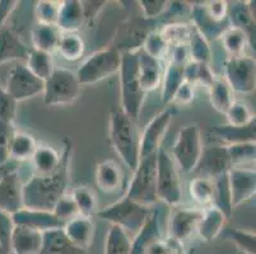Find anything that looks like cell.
<instances>
[{"label":"cell","mask_w":256,"mask_h":254,"mask_svg":"<svg viewBox=\"0 0 256 254\" xmlns=\"http://www.w3.org/2000/svg\"><path fill=\"white\" fill-rule=\"evenodd\" d=\"M70 158L72 144L69 140H65L62 162L56 171L50 174H34L23 183V207L52 211L56 202L66 195Z\"/></svg>","instance_id":"1"},{"label":"cell","mask_w":256,"mask_h":254,"mask_svg":"<svg viewBox=\"0 0 256 254\" xmlns=\"http://www.w3.org/2000/svg\"><path fill=\"white\" fill-rule=\"evenodd\" d=\"M108 136L114 150L120 159L132 172L139 164V135L136 122L128 117L121 108L110 113Z\"/></svg>","instance_id":"2"},{"label":"cell","mask_w":256,"mask_h":254,"mask_svg":"<svg viewBox=\"0 0 256 254\" xmlns=\"http://www.w3.org/2000/svg\"><path fill=\"white\" fill-rule=\"evenodd\" d=\"M121 107L125 115L136 122L144 101L138 74V50L121 52L120 70Z\"/></svg>","instance_id":"3"},{"label":"cell","mask_w":256,"mask_h":254,"mask_svg":"<svg viewBox=\"0 0 256 254\" xmlns=\"http://www.w3.org/2000/svg\"><path fill=\"white\" fill-rule=\"evenodd\" d=\"M152 213L153 209L150 206L136 204L124 196L115 204L100 210L97 215L111 223V225H118L129 235L136 237L144 227L146 220L150 218Z\"/></svg>","instance_id":"4"},{"label":"cell","mask_w":256,"mask_h":254,"mask_svg":"<svg viewBox=\"0 0 256 254\" xmlns=\"http://www.w3.org/2000/svg\"><path fill=\"white\" fill-rule=\"evenodd\" d=\"M121 65V52L116 47H106L96 51L80 64L76 75L80 87L92 85L118 73Z\"/></svg>","instance_id":"5"},{"label":"cell","mask_w":256,"mask_h":254,"mask_svg":"<svg viewBox=\"0 0 256 254\" xmlns=\"http://www.w3.org/2000/svg\"><path fill=\"white\" fill-rule=\"evenodd\" d=\"M129 200L144 206H154L157 197V154L139 160L132 172L129 188L125 195Z\"/></svg>","instance_id":"6"},{"label":"cell","mask_w":256,"mask_h":254,"mask_svg":"<svg viewBox=\"0 0 256 254\" xmlns=\"http://www.w3.org/2000/svg\"><path fill=\"white\" fill-rule=\"evenodd\" d=\"M80 84L76 73L65 67H55L45 80L44 102L46 106L58 107L70 104L78 98Z\"/></svg>","instance_id":"7"},{"label":"cell","mask_w":256,"mask_h":254,"mask_svg":"<svg viewBox=\"0 0 256 254\" xmlns=\"http://www.w3.org/2000/svg\"><path fill=\"white\" fill-rule=\"evenodd\" d=\"M181 179L176 163L164 145L157 151V197L170 206L181 202Z\"/></svg>","instance_id":"8"},{"label":"cell","mask_w":256,"mask_h":254,"mask_svg":"<svg viewBox=\"0 0 256 254\" xmlns=\"http://www.w3.org/2000/svg\"><path fill=\"white\" fill-rule=\"evenodd\" d=\"M203 150L199 126L196 123H192L184 126L178 131L171 155L184 173H192L199 164Z\"/></svg>","instance_id":"9"},{"label":"cell","mask_w":256,"mask_h":254,"mask_svg":"<svg viewBox=\"0 0 256 254\" xmlns=\"http://www.w3.org/2000/svg\"><path fill=\"white\" fill-rule=\"evenodd\" d=\"M45 81L31 73L26 64H18L6 74L4 89L17 103L42 94Z\"/></svg>","instance_id":"10"},{"label":"cell","mask_w":256,"mask_h":254,"mask_svg":"<svg viewBox=\"0 0 256 254\" xmlns=\"http://www.w3.org/2000/svg\"><path fill=\"white\" fill-rule=\"evenodd\" d=\"M224 75L232 92L248 94L255 90L256 64L248 56L228 57L224 62Z\"/></svg>","instance_id":"11"},{"label":"cell","mask_w":256,"mask_h":254,"mask_svg":"<svg viewBox=\"0 0 256 254\" xmlns=\"http://www.w3.org/2000/svg\"><path fill=\"white\" fill-rule=\"evenodd\" d=\"M174 115V107H167L157 113L148 125L146 126L142 137H139V160L157 154L162 146L168 126Z\"/></svg>","instance_id":"12"},{"label":"cell","mask_w":256,"mask_h":254,"mask_svg":"<svg viewBox=\"0 0 256 254\" xmlns=\"http://www.w3.org/2000/svg\"><path fill=\"white\" fill-rule=\"evenodd\" d=\"M203 216V210L198 209H176L168 221V237L167 239L178 246L184 243L196 233L198 225Z\"/></svg>","instance_id":"13"},{"label":"cell","mask_w":256,"mask_h":254,"mask_svg":"<svg viewBox=\"0 0 256 254\" xmlns=\"http://www.w3.org/2000/svg\"><path fill=\"white\" fill-rule=\"evenodd\" d=\"M228 181L231 188L232 206L238 207L255 196L256 173L255 169L234 167L228 171Z\"/></svg>","instance_id":"14"},{"label":"cell","mask_w":256,"mask_h":254,"mask_svg":"<svg viewBox=\"0 0 256 254\" xmlns=\"http://www.w3.org/2000/svg\"><path fill=\"white\" fill-rule=\"evenodd\" d=\"M23 209V183L17 168L9 169L0 179V210L16 214Z\"/></svg>","instance_id":"15"},{"label":"cell","mask_w":256,"mask_h":254,"mask_svg":"<svg viewBox=\"0 0 256 254\" xmlns=\"http://www.w3.org/2000/svg\"><path fill=\"white\" fill-rule=\"evenodd\" d=\"M232 168L231 159L228 155L227 146H214L203 150L199 164L195 168L198 177L214 179L223 173H227Z\"/></svg>","instance_id":"16"},{"label":"cell","mask_w":256,"mask_h":254,"mask_svg":"<svg viewBox=\"0 0 256 254\" xmlns=\"http://www.w3.org/2000/svg\"><path fill=\"white\" fill-rule=\"evenodd\" d=\"M14 227H24L38 232H48L52 229H62L65 224L54 215L52 211L32 210L23 207L12 215Z\"/></svg>","instance_id":"17"},{"label":"cell","mask_w":256,"mask_h":254,"mask_svg":"<svg viewBox=\"0 0 256 254\" xmlns=\"http://www.w3.org/2000/svg\"><path fill=\"white\" fill-rule=\"evenodd\" d=\"M228 20L231 27L245 32L255 48V1H234L228 5Z\"/></svg>","instance_id":"18"},{"label":"cell","mask_w":256,"mask_h":254,"mask_svg":"<svg viewBox=\"0 0 256 254\" xmlns=\"http://www.w3.org/2000/svg\"><path fill=\"white\" fill-rule=\"evenodd\" d=\"M138 74L142 90L144 94L157 89L164 78L162 61L146 55L143 50H138Z\"/></svg>","instance_id":"19"},{"label":"cell","mask_w":256,"mask_h":254,"mask_svg":"<svg viewBox=\"0 0 256 254\" xmlns=\"http://www.w3.org/2000/svg\"><path fill=\"white\" fill-rule=\"evenodd\" d=\"M190 15H192V25L196 28L200 33L203 34L208 41L216 39L223 34V32L227 29L230 25V20L226 19L222 22H217L210 17L206 11L204 3L194 4L190 6Z\"/></svg>","instance_id":"20"},{"label":"cell","mask_w":256,"mask_h":254,"mask_svg":"<svg viewBox=\"0 0 256 254\" xmlns=\"http://www.w3.org/2000/svg\"><path fill=\"white\" fill-rule=\"evenodd\" d=\"M28 47L10 28H0V65L10 61H26L28 57Z\"/></svg>","instance_id":"21"},{"label":"cell","mask_w":256,"mask_h":254,"mask_svg":"<svg viewBox=\"0 0 256 254\" xmlns=\"http://www.w3.org/2000/svg\"><path fill=\"white\" fill-rule=\"evenodd\" d=\"M94 182L97 187L104 193H115L120 191L122 186L124 173L115 160H104L97 164L96 172H94Z\"/></svg>","instance_id":"22"},{"label":"cell","mask_w":256,"mask_h":254,"mask_svg":"<svg viewBox=\"0 0 256 254\" xmlns=\"http://www.w3.org/2000/svg\"><path fill=\"white\" fill-rule=\"evenodd\" d=\"M42 238V232L24 227H14L10 239V253L40 254Z\"/></svg>","instance_id":"23"},{"label":"cell","mask_w":256,"mask_h":254,"mask_svg":"<svg viewBox=\"0 0 256 254\" xmlns=\"http://www.w3.org/2000/svg\"><path fill=\"white\" fill-rule=\"evenodd\" d=\"M84 22L82 1L66 0L60 3L56 27L62 33H76L83 27Z\"/></svg>","instance_id":"24"},{"label":"cell","mask_w":256,"mask_h":254,"mask_svg":"<svg viewBox=\"0 0 256 254\" xmlns=\"http://www.w3.org/2000/svg\"><path fill=\"white\" fill-rule=\"evenodd\" d=\"M65 235L73 242L76 247L83 251H87L93 243L94 238V224L92 219L83 218L78 215L76 218L72 219L68 223H65L64 228Z\"/></svg>","instance_id":"25"},{"label":"cell","mask_w":256,"mask_h":254,"mask_svg":"<svg viewBox=\"0 0 256 254\" xmlns=\"http://www.w3.org/2000/svg\"><path fill=\"white\" fill-rule=\"evenodd\" d=\"M42 247L40 254H87L70 242L62 229H52L42 233Z\"/></svg>","instance_id":"26"},{"label":"cell","mask_w":256,"mask_h":254,"mask_svg":"<svg viewBox=\"0 0 256 254\" xmlns=\"http://www.w3.org/2000/svg\"><path fill=\"white\" fill-rule=\"evenodd\" d=\"M162 239L160 225V211L157 209L153 210L150 218L146 220L144 227L140 232L132 238V254H144L146 251L156 243L157 241Z\"/></svg>","instance_id":"27"},{"label":"cell","mask_w":256,"mask_h":254,"mask_svg":"<svg viewBox=\"0 0 256 254\" xmlns=\"http://www.w3.org/2000/svg\"><path fill=\"white\" fill-rule=\"evenodd\" d=\"M227 219V216L220 209L212 205L203 211V216L196 229L198 235L204 242L214 241L224 229Z\"/></svg>","instance_id":"28"},{"label":"cell","mask_w":256,"mask_h":254,"mask_svg":"<svg viewBox=\"0 0 256 254\" xmlns=\"http://www.w3.org/2000/svg\"><path fill=\"white\" fill-rule=\"evenodd\" d=\"M216 136L226 141L228 145L244 143H255L256 140V120H252L245 126H216L210 130Z\"/></svg>","instance_id":"29"},{"label":"cell","mask_w":256,"mask_h":254,"mask_svg":"<svg viewBox=\"0 0 256 254\" xmlns=\"http://www.w3.org/2000/svg\"><path fill=\"white\" fill-rule=\"evenodd\" d=\"M60 37H62V31L56 25L36 23V25L31 29V41L34 50L51 53L58 48Z\"/></svg>","instance_id":"30"},{"label":"cell","mask_w":256,"mask_h":254,"mask_svg":"<svg viewBox=\"0 0 256 254\" xmlns=\"http://www.w3.org/2000/svg\"><path fill=\"white\" fill-rule=\"evenodd\" d=\"M37 145L38 144L32 135L26 132H14L9 146V160L24 162L32 159Z\"/></svg>","instance_id":"31"},{"label":"cell","mask_w":256,"mask_h":254,"mask_svg":"<svg viewBox=\"0 0 256 254\" xmlns=\"http://www.w3.org/2000/svg\"><path fill=\"white\" fill-rule=\"evenodd\" d=\"M209 101L217 112L226 115L228 108L234 103V92L222 78H216L209 87Z\"/></svg>","instance_id":"32"},{"label":"cell","mask_w":256,"mask_h":254,"mask_svg":"<svg viewBox=\"0 0 256 254\" xmlns=\"http://www.w3.org/2000/svg\"><path fill=\"white\" fill-rule=\"evenodd\" d=\"M62 162V155L50 145H37L32 157L36 174H50L58 169Z\"/></svg>","instance_id":"33"},{"label":"cell","mask_w":256,"mask_h":254,"mask_svg":"<svg viewBox=\"0 0 256 254\" xmlns=\"http://www.w3.org/2000/svg\"><path fill=\"white\" fill-rule=\"evenodd\" d=\"M132 238L118 225H111L104 239V254H132Z\"/></svg>","instance_id":"34"},{"label":"cell","mask_w":256,"mask_h":254,"mask_svg":"<svg viewBox=\"0 0 256 254\" xmlns=\"http://www.w3.org/2000/svg\"><path fill=\"white\" fill-rule=\"evenodd\" d=\"M24 64L34 75H36L37 78L44 81L51 75V73L55 69L51 53L34 50V48L30 50L28 57L24 61Z\"/></svg>","instance_id":"35"},{"label":"cell","mask_w":256,"mask_h":254,"mask_svg":"<svg viewBox=\"0 0 256 254\" xmlns=\"http://www.w3.org/2000/svg\"><path fill=\"white\" fill-rule=\"evenodd\" d=\"M214 183V200L213 206L220 209L228 219L234 211L231 197V188H230V181H228V172L213 179Z\"/></svg>","instance_id":"36"},{"label":"cell","mask_w":256,"mask_h":254,"mask_svg":"<svg viewBox=\"0 0 256 254\" xmlns=\"http://www.w3.org/2000/svg\"><path fill=\"white\" fill-rule=\"evenodd\" d=\"M70 197L76 202L80 216L92 219L97 214V210H98L97 197L90 187H86V186L76 187L70 192Z\"/></svg>","instance_id":"37"},{"label":"cell","mask_w":256,"mask_h":254,"mask_svg":"<svg viewBox=\"0 0 256 254\" xmlns=\"http://www.w3.org/2000/svg\"><path fill=\"white\" fill-rule=\"evenodd\" d=\"M184 66L185 65H178L174 62H170L166 71L164 74V85H162V102L164 104H170L172 101V97L178 89L181 84L185 81L184 76Z\"/></svg>","instance_id":"38"},{"label":"cell","mask_w":256,"mask_h":254,"mask_svg":"<svg viewBox=\"0 0 256 254\" xmlns=\"http://www.w3.org/2000/svg\"><path fill=\"white\" fill-rule=\"evenodd\" d=\"M56 50L66 61H78L84 55L86 45L78 33H62Z\"/></svg>","instance_id":"39"},{"label":"cell","mask_w":256,"mask_h":254,"mask_svg":"<svg viewBox=\"0 0 256 254\" xmlns=\"http://www.w3.org/2000/svg\"><path fill=\"white\" fill-rule=\"evenodd\" d=\"M224 50L230 55V57H241L245 56L246 47L250 46L248 36L244 31L234 27H228L220 36Z\"/></svg>","instance_id":"40"},{"label":"cell","mask_w":256,"mask_h":254,"mask_svg":"<svg viewBox=\"0 0 256 254\" xmlns=\"http://www.w3.org/2000/svg\"><path fill=\"white\" fill-rule=\"evenodd\" d=\"M192 25L188 24V23L171 22L160 28V33L170 47L180 45L188 46L190 36H192Z\"/></svg>","instance_id":"41"},{"label":"cell","mask_w":256,"mask_h":254,"mask_svg":"<svg viewBox=\"0 0 256 254\" xmlns=\"http://www.w3.org/2000/svg\"><path fill=\"white\" fill-rule=\"evenodd\" d=\"M188 61L209 64L212 60V48L209 41L192 25V36L188 41Z\"/></svg>","instance_id":"42"},{"label":"cell","mask_w":256,"mask_h":254,"mask_svg":"<svg viewBox=\"0 0 256 254\" xmlns=\"http://www.w3.org/2000/svg\"><path fill=\"white\" fill-rule=\"evenodd\" d=\"M190 196L195 202L202 206H212L214 200V183L213 179L195 177L188 185Z\"/></svg>","instance_id":"43"},{"label":"cell","mask_w":256,"mask_h":254,"mask_svg":"<svg viewBox=\"0 0 256 254\" xmlns=\"http://www.w3.org/2000/svg\"><path fill=\"white\" fill-rule=\"evenodd\" d=\"M184 76L185 80L190 84H204L206 87H210L212 83L214 81L213 71H212L209 64H202V62L188 61L184 66Z\"/></svg>","instance_id":"44"},{"label":"cell","mask_w":256,"mask_h":254,"mask_svg":"<svg viewBox=\"0 0 256 254\" xmlns=\"http://www.w3.org/2000/svg\"><path fill=\"white\" fill-rule=\"evenodd\" d=\"M142 50L146 55L152 56L154 59L162 61V59H164L167 52H168L170 46L167 45V42L164 41V37L160 36V31L153 29L144 38L143 43H142Z\"/></svg>","instance_id":"45"},{"label":"cell","mask_w":256,"mask_h":254,"mask_svg":"<svg viewBox=\"0 0 256 254\" xmlns=\"http://www.w3.org/2000/svg\"><path fill=\"white\" fill-rule=\"evenodd\" d=\"M228 155L231 159L232 168L240 167L246 163L255 162L256 157V146L255 143H244L227 145Z\"/></svg>","instance_id":"46"},{"label":"cell","mask_w":256,"mask_h":254,"mask_svg":"<svg viewBox=\"0 0 256 254\" xmlns=\"http://www.w3.org/2000/svg\"><path fill=\"white\" fill-rule=\"evenodd\" d=\"M244 254H256V237L254 233L240 229H227L224 233Z\"/></svg>","instance_id":"47"},{"label":"cell","mask_w":256,"mask_h":254,"mask_svg":"<svg viewBox=\"0 0 256 254\" xmlns=\"http://www.w3.org/2000/svg\"><path fill=\"white\" fill-rule=\"evenodd\" d=\"M60 3L56 1H48L41 0L37 1L34 6V17L38 24L56 25L58 17H59Z\"/></svg>","instance_id":"48"},{"label":"cell","mask_w":256,"mask_h":254,"mask_svg":"<svg viewBox=\"0 0 256 254\" xmlns=\"http://www.w3.org/2000/svg\"><path fill=\"white\" fill-rule=\"evenodd\" d=\"M226 116H227L228 125L231 126H245L255 120V116L251 115L248 107L240 101H234L231 104Z\"/></svg>","instance_id":"49"},{"label":"cell","mask_w":256,"mask_h":254,"mask_svg":"<svg viewBox=\"0 0 256 254\" xmlns=\"http://www.w3.org/2000/svg\"><path fill=\"white\" fill-rule=\"evenodd\" d=\"M52 213L54 215L56 216L59 220H62L64 224L68 223L69 220H72V219L76 218L79 215L76 202L73 201L70 195L62 196V199L56 202L55 207H54Z\"/></svg>","instance_id":"50"},{"label":"cell","mask_w":256,"mask_h":254,"mask_svg":"<svg viewBox=\"0 0 256 254\" xmlns=\"http://www.w3.org/2000/svg\"><path fill=\"white\" fill-rule=\"evenodd\" d=\"M17 102L6 92L3 87H0V120L13 125L17 117Z\"/></svg>","instance_id":"51"},{"label":"cell","mask_w":256,"mask_h":254,"mask_svg":"<svg viewBox=\"0 0 256 254\" xmlns=\"http://www.w3.org/2000/svg\"><path fill=\"white\" fill-rule=\"evenodd\" d=\"M143 17L146 20H154L156 18L162 17L167 10L168 1L166 0H142L139 1Z\"/></svg>","instance_id":"52"},{"label":"cell","mask_w":256,"mask_h":254,"mask_svg":"<svg viewBox=\"0 0 256 254\" xmlns=\"http://www.w3.org/2000/svg\"><path fill=\"white\" fill-rule=\"evenodd\" d=\"M14 229V223L10 214L0 210V247L10 254V239Z\"/></svg>","instance_id":"53"},{"label":"cell","mask_w":256,"mask_h":254,"mask_svg":"<svg viewBox=\"0 0 256 254\" xmlns=\"http://www.w3.org/2000/svg\"><path fill=\"white\" fill-rule=\"evenodd\" d=\"M14 132L12 123H6L0 120V165H4L9 162V146Z\"/></svg>","instance_id":"54"},{"label":"cell","mask_w":256,"mask_h":254,"mask_svg":"<svg viewBox=\"0 0 256 254\" xmlns=\"http://www.w3.org/2000/svg\"><path fill=\"white\" fill-rule=\"evenodd\" d=\"M194 101V85L190 84L188 81H184L172 97V101L170 104L174 106H188Z\"/></svg>","instance_id":"55"},{"label":"cell","mask_w":256,"mask_h":254,"mask_svg":"<svg viewBox=\"0 0 256 254\" xmlns=\"http://www.w3.org/2000/svg\"><path fill=\"white\" fill-rule=\"evenodd\" d=\"M182 247L178 246L168 239H160L146 249L144 254H184Z\"/></svg>","instance_id":"56"},{"label":"cell","mask_w":256,"mask_h":254,"mask_svg":"<svg viewBox=\"0 0 256 254\" xmlns=\"http://www.w3.org/2000/svg\"><path fill=\"white\" fill-rule=\"evenodd\" d=\"M208 14L217 22L228 19V3L222 1V0H214V1H208L204 3Z\"/></svg>","instance_id":"57"},{"label":"cell","mask_w":256,"mask_h":254,"mask_svg":"<svg viewBox=\"0 0 256 254\" xmlns=\"http://www.w3.org/2000/svg\"><path fill=\"white\" fill-rule=\"evenodd\" d=\"M188 60H190V57H188V46L180 45L172 47L171 60H170V62H174V64L178 65H185Z\"/></svg>","instance_id":"58"},{"label":"cell","mask_w":256,"mask_h":254,"mask_svg":"<svg viewBox=\"0 0 256 254\" xmlns=\"http://www.w3.org/2000/svg\"><path fill=\"white\" fill-rule=\"evenodd\" d=\"M17 4L18 1H13V0H0V28L4 27L6 19L13 13Z\"/></svg>","instance_id":"59"},{"label":"cell","mask_w":256,"mask_h":254,"mask_svg":"<svg viewBox=\"0 0 256 254\" xmlns=\"http://www.w3.org/2000/svg\"><path fill=\"white\" fill-rule=\"evenodd\" d=\"M104 1H82L83 13H84L86 22L90 20V18H94L98 13L100 9L104 6Z\"/></svg>","instance_id":"60"},{"label":"cell","mask_w":256,"mask_h":254,"mask_svg":"<svg viewBox=\"0 0 256 254\" xmlns=\"http://www.w3.org/2000/svg\"><path fill=\"white\" fill-rule=\"evenodd\" d=\"M9 162H10V160H9ZM9 162L6 163V164H4V165H0V179H2V177L4 176V174L6 173V172L9 171V169H12V168H8V165H9Z\"/></svg>","instance_id":"61"},{"label":"cell","mask_w":256,"mask_h":254,"mask_svg":"<svg viewBox=\"0 0 256 254\" xmlns=\"http://www.w3.org/2000/svg\"><path fill=\"white\" fill-rule=\"evenodd\" d=\"M0 254H9V253H6V252L4 251V249L2 248V247H0Z\"/></svg>","instance_id":"62"},{"label":"cell","mask_w":256,"mask_h":254,"mask_svg":"<svg viewBox=\"0 0 256 254\" xmlns=\"http://www.w3.org/2000/svg\"><path fill=\"white\" fill-rule=\"evenodd\" d=\"M184 254H194V251H188V252H186V253H184Z\"/></svg>","instance_id":"63"},{"label":"cell","mask_w":256,"mask_h":254,"mask_svg":"<svg viewBox=\"0 0 256 254\" xmlns=\"http://www.w3.org/2000/svg\"><path fill=\"white\" fill-rule=\"evenodd\" d=\"M238 254H244V253H241V252H238Z\"/></svg>","instance_id":"64"}]
</instances>
